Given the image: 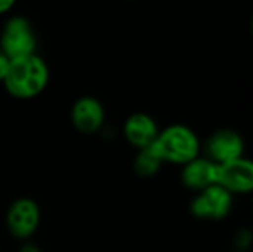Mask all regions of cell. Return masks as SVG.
<instances>
[{"label":"cell","mask_w":253,"mask_h":252,"mask_svg":"<svg viewBox=\"0 0 253 252\" xmlns=\"http://www.w3.org/2000/svg\"><path fill=\"white\" fill-rule=\"evenodd\" d=\"M50 79L49 65L37 55L10 59L7 74L3 80L4 89L16 100H31L39 97L47 86Z\"/></svg>","instance_id":"6da1fadb"},{"label":"cell","mask_w":253,"mask_h":252,"mask_svg":"<svg viewBox=\"0 0 253 252\" xmlns=\"http://www.w3.org/2000/svg\"><path fill=\"white\" fill-rule=\"evenodd\" d=\"M154 149L160 154L162 160L185 165L193 159L199 157L202 146L197 134L185 125H172L159 132Z\"/></svg>","instance_id":"7a4b0ae2"},{"label":"cell","mask_w":253,"mask_h":252,"mask_svg":"<svg viewBox=\"0 0 253 252\" xmlns=\"http://www.w3.org/2000/svg\"><path fill=\"white\" fill-rule=\"evenodd\" d=\"M37 34L25 15L9 16L0 31V50L9 58H21L37 53Z\"/></svg>","instance_id":"3957f363"},{"label":"cell","mask_w":253,"mask_h":252,"mask_svg":"<svg viewBox=\"0 0 253 252\" xmlns=\"http://www.w3.org/2000/svg\"><path fill=\"white\" fill-rule=\"evenodd\" d=\"M233 209V195L218 184L209 186L194 196L190 203L191 214L199 220L218 221Z\"/></svg>","instance_id":"277c9868"},{"label":"cell","mask_w":253,"mask_h":252,"mask_svg":"<svg viewBox=\"0 0 253 252\" xmlns=\"http://www.w3.org/2000/svg\"><path fill=\"white\" fill-rule=\"evenodd\" d=\"M40 218L39 203L30 198H19L12 202L6 212V226L13 238L25 241L37 232Z\"/></svg>","instance_id":"5b68a950"},{"label":"cell","mask_w":253,"mask_h":252,"mask_svg":"<svg viewBox=\"0 0 253 252\" xmlns=\"http://www.w3.org/2000/svg\"><path fill=\"white\" fill-rule=\"evenodd\" d=\"M216 184L231 195L251 193L253 189V163L243 156L216 165Z\"/></svg>","instance_id":"8992f818"},{"label":"cell","mask_w":253,"mask_h":252,"mask_svg":"<svg viewBox=\"0 0 253 252\" xmlns=\"http://www.w3.org/2000/svg\"><path fill=\"white\" fill-rule=\"evenodd\" d=\"M205 157L216 165L227 163L230 160L243 157L245 140L237 131L228 128L219 129L208 138L205 144Z\"/></svg>","instance_id":"52a82bcc"},{"label":"cell","mask_w":253,"mask_h":252,"mask_svg":"<svg viewBox=\"0 0 253 252\" xmlns=\"http://www.w3.org/2000/svg\"><path fill=\"white\" fill-rule=\"evenodd\" d=\"M71 123L82 134H96L105 123V110L102 102L90 95L80 97L71 107Z\"/></svg>","instance_id":"ba28073f"},{"label":"cell","mask_w":253,"mask_h":252,"mask_svg":"<svg viewBox=\"0 0 253 252\" xmlns=\"http://www.w3.org/2000/svg\"><path fill=\"white\" fill-rule=\"evenodd\" d=\"M159 126L156 120L147 114V113H133L130 114L123 126V134L127 143L141 150L148 146H151L157 135H159Z\"/></svg>","instance_id":"9c48e42d"},{"label":"cell","mask_w":253,"mask_h":252,"mask_svg":"<svg viewBox=\"0 0 253 252\" xmlns=\"http://www.w3.org/2000/svg\"><path fill=\"white\" fill-rule=\"evenodd\" d=\"M182 166L181 180L187 189L200 192L209 186L216 184V163L208 157L199 156Z\"/></svg>","instance_id":"30bf717a"},{"label":"cell","mask_w":253,"mask_h":252,"mask_svg":"<svg viewBox=\"0 0 253 252\" xmlns=\"http://www.w3.org/2000/svg\"><path fill=\"white\" fill-rule=\"evenodd\" d=\"M163 163L165 162L162 160L160 154L151 144L145 149L138 150V154L135 156V160H133V169L139 177L150 178V177H154L160 171Z\"/></svg>","instance_id":"8fae6325"},{"label":"cell","mask_w":253,"mask_h":252,"mask_svg":"<svg viewBox=\"0 0 253 252\" xmlns=\"http://www.w3.org/2000/svg\"><path fill=\"white\" fill-rule=\"evenodd\" d=\"M252 241V232L249 229H239L233 236V245H234L236 251L246 252L251 248Z\"/></svg>","instance_id":"7c38bea8"},{"label":"cell","mask_w":253,"mask_h":252,"mask_svg":"<svg viewBox=\"0 0 253 252\" xmlns=\"http://www.w3.org/2000/svg\"><path fill=\"white\" fill-rule=\"evenodd\" d=\"M9 65H10V59L0 50V82L3 83L6 74H7V70H9Z\"/></svg>","instance_id":"4fadbf2b"},{"label":"cell","mask_w":253,"mask_h":252,"mask_svg":"<svg viewBox=\"0 0 253 252\" xmlns=\"http://www.w3.org/2000/svg\"><path fill=\"white\" fill-rule=\"evenodd\" d=\"M16 1L18 0H0V16L9 13L13 9V6L16 4Z\"/></svg>","instance_id":"5bb4252c"},{"label":"cell","mask_w":253,"mask_h":252,"mask_svg":"<svg viewBox=\"0 0 253 252\" xmlns=\"http://www.w3.org/2000/svg\"><path fill=\"white\" fill-rule=\"evenodd\" d=\"M18 252H42V250H40L37 245H34V244L25 242V244L19 248V251Z\"/></svg>","instance_id":"9a60e30c"},{"label":"cell","mask_w":253,"mask_h":252,"mask_svg":"<svg viewBox=\"0 0 253 252\" xmlns=\"http://www.w3.org/2000/svg\"><path fill=\"white\" fill-rule=\"evenodd\" d=\"M230 252H242V251H236V250H234V251H230Z\"/></svg>","instance_id":"2e32d148"}]
</instances>
